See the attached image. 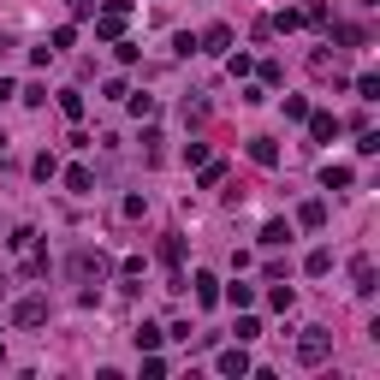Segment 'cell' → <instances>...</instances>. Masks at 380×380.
<instances>
[{"instance_id":"cell-1","label":"cell","mask_w":380,"mask_h":380,"mask_svg":"<svg viewBox=\"0 0 380 380\" xmlns=\"http://www.w3.org/2000/svg\"><path fill=\"white\" fill-rule=\"evenodd\" d=\"M327 351H333V339H327V327H303V339H297V362H327Z\"/></svg>"},{"instance_id":"cell-2","label":"cell","mask_w":380,"mask_h":380,"mask_svg":"<svg viewBox=\"0 0 380 380\" xmlns=\"http://www.w3.org/2000/svg\"><path fill=\"white\" fill-rule=\"evenodd\" d=\"M95 30H102L107 42H119V36H125V0H107V12L95 18Z\"/></svg>"},{"instance_id":"cell-3","label":"cell","mask_w":380,"mask_h":380,"mask_svg":"<svg viewBox=\"0 0 380 380\" xmlns=\"http://www.w3.org/2000/svg\"><path fill=\"white\" fill-rule=\"evenodd\" d=\"M72 273H77V279H102V273H107V256H102V250H77V256H72Z\"/></svg>"},{"instance_id":"cell-4","label":"cell","mask_w":380,"mask_h":380,"mask_svg":"<svg viewBox=\"0 0 380 380\" xmlns=\"http://www.w3.org/2000/svg\"><path fill=\"white\" fill-rule=\"evenodd\" d=\"M12 321H18V327H42L48 321V303H42V297H24V303L12 309Z\"/></svg>"},{"instance_id":"cell-5","label":"cell","mask_w":380,"mask_h":380,"mask_svg":"<svg viewBox=\"0 0 380 380\" xmlns=\"http://www.w3.org/2000/svg\"><path fill=\"white\" fill-rule=\"evenodd\" d=\"M303 119H309V131H315V143H333V137H339V119H333V113H303Z\"/></svg>"},{"instance_id":"cell-6","label":"cell","mask_w":380,"mask_h":380,"mask_svg":"<svg viewBox=\"0 0 380 380\" xmlns=\"http://www.w3.org/2000/svg\"><path fill=\"white\" fill-rule=\"evenodd\" d=\"M351 178H357V173H351V167H339V161H327V167H321V185H327V190H344Z\"/></svg>"},{"instance_id":"cell-7","label":"cell","mask_w":380,"mask_h":380,"mask_svg":"<svg viewBox=\"0 0 380 380\" xmlns=\"http://www.w3.org/2000/svg\"><path fill=\"white\" fill-rule=\"evenodd\" d=\"M65 190H72V196H89V190H95L89 167H65Z\"/></svg>"},{"instance_id":"cell-8","label":"cell","mask_w":380,"mask_h":380,"mask_svg":"<svg viewBox=\"0 0 380 380\" xmlns=\"http://www.w3.org/2000/svg\"><path fill=\"white\" fill-rule=\"evenodd\" d=\"M220 374H250V357H244V344L220 351Z\"/></svg>"},{"instance_id":"cell-9","label":"cell","mask_w":380,"mask_h":380,"mask_svg":"<svg viewBox=\"0 0 380 380\" xmlns=\"http://www.w3.org/2000/svg\"><path fill=\"white\" fill-rule=\"evenodd\" d=\"M250 161H256V167H273V161H279L273 137H256V143H250Z\"/></svg>"},{"instance_id":"cell-10","label":"cell","mask_w":380,"mask_h":380,"mask_svg":"<svg viewBox=\"0 0 380 380\" xmlns=\"http://www.w3.org/2000/svg\"><path fill=\"white\" fill-rule=\"evenodd\" d=\"M351 279H357V291H374V261L357 256V261H351Z\"/></svg>"},{"instance_id":"cell-11","label":"cell","mask_w":380,"mask_h":380,"mask_svg":"<svg viewBox=\"0 0 380 380\" xmlns=\"http://www.w3.org/2000/svg\"><path fill=\"white\" fill-rule=\"evenodd\" d=\"M190 286H196V303H214V297H220V279H214V273H196Z\"/></svg>"},{"instance_id":"cell-12","label":"cell","mask_w":380,"mask_h":380,"mask_svg":"<svg viewBox=\"0 0 380 380\" xmlns=\"http://www.w3.org/2000/svg\"><path fill=\"white\" fill-rule=\"evenodd\" d=\"M202 48H208V54H226V48H232V30H226V24H214L208 36H202Z\"/></svg>"},{"instance_id":"cell-13","label":"cell","mask_w":380,"mask_h":380,"mask_svg":"<svg viewBox=\"0 0 380 380\" xmlns=\"http://www.w3.org/2000/svg\"><path fill=\"white\" fill-rule=\"evenodd\" d=\"M286 238H291L286 220H268V226H261V244H268V250H273V244H286Z\"/></svg>"},{"instance_id":"cell-14","label":"cell","mask_w":380,"mask_h":380,"mask_svg":"<svg viewBox=\"0 0 380 380\" xmlns=\"http://www.w3.org/2000/svg\"><path fill=\"white\" fill-rule=\"evenodd\" d=\"M297 220H303V226H327V202H303V208H297Z\"/></svg>"},{"instance_id":"cell-15","label":"cell","mask_w":380,"mask_h":380,"mask_svg":"<svg viewBox=\"0 0 380 380\" xmlns=\"http://www.w3.org/2000/svg\"><path fill=\"white\" fill-rule=\"evenodd\" d=\"M357 95H362V102H380V77L362 72V77H357Z\"/></svg>"},{"instance_id":"cell-16","label":"cell","mask_w":380,"mask_h":380,"mask_svg":"<svg viewBox=\"0 0 380 380\" xmlns=\"http://www.w3.org/2000/svg\"><path fill=\"white\" fill-rule=\"evenodd\" d=\"M60 113H65V119H84V95L65 89V95H60Z\"/></svg>"},{"instance_id":"cell-17","label":"cell","mask_w":380,"mask_h":380,"mask_svg":"<svg viewBox=\"0 0 380 380\" xmlns=\"http://www.w3.org/2000/svg\"><path fill=\"white\" fill-rule=\"evenodd\" d=\"M161 339H167V333H161V327H137V351H155Z\"/></svg>"},{"instance_id":"cell-18","label":"cell","mask_w":380,"mask_h":380,"mask_svg":"<svg viewBox=\"0 0 380 380\" xmlns=\"http://www.w3.org/2000/svg\"><path fill=\"white\" fill-rule=\"evenodd\" d=\"M226 297H232V309H250V303H256L250 286H226Z\"/></svg>"},{"instance_id":"cell-19","label":"cell","mask_w":380,"mask_h":380,"mask_svg":"<svg viewBox=\"0 0 380 380\" xmlns=\"http://www.w3.org/2000/svg\"><path fill=\"white\" fill-rule=\"evenodd\" d=\"M268 303H273V309H291V303H297V291H291V286H273V291H268Z\"/></svg>"},{"instance_id":"cell-20","label":"cell","mask_w":380,"mask_h":380,"mask_svg":"<svg viewBox=\"0 0 380 380\" xmlns=\"http://www.w3.org/2000/svg\"><path fill=\"white\" fill-rule=\"evenodd\" d=\"M131 113H137V119H155V95H131Z\"/></svg>"},{"instance_id":"cell-21","label":"cell","mask_w":380,"mask_h":380,"mask_svg":"<svg viewBox=\"0 0 380 380\" xmlns=\"http://www.w3.org/2000/svg\"><path fill=\"white\" fill-rule=\"evenodd\" d=\"M297 24H303V12H291V6H286V12H279V18H273L268 30H297Z\"/></svg>"},{"instance_id":"cell-22","label":"cell","mask_w":380,"mask_h":380,"mask_svg":"<svg viewBox=\"0 0 380 380\" xmlns=\"http://www.w3.org/2000/svg\"><path fill=\"white\" fill-rule=\"evenodd\" d=\"M95 6H102V0H72V12H77V18H89Z\"/></svg>"},{"instance_id":"cell-23","label":"cell","mask_w":380,"mask_h":380,"mask_svg":"<svg viewBox=\"0 0 380 380\" xmlns=\"http://www.w3.org/2000/svg\"><path fill=\"white\" fill-rule=\"evenodd\" d=\"M6 95H12V77H0V102H6Z\"/></svg>"},{"instance_id":"cell-24","label":"cell","mask_w":380,"mask_h":380,"mask_svg":"<svg viewBox=\"0 0 380 380\" xmlns=\"http://www.w3.org/2000/svg\"><path fill=\"white\" fill-rule=\"evenodd\" d=\"M362 6H374V0H362Z\"/></svg>"}]
</instances>
